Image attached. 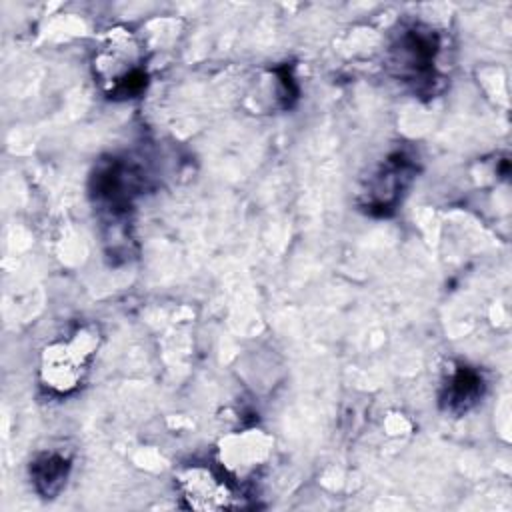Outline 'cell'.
<instances>
[{"mask_svg": "<svg viewBox=\"0 0 512 512\" xmlns=\"http://www.w3.org/2000/svg\"><path fill=\"white\" fill-rule=\"evenodd\" d=\"M30 478L34 488L44 496H56L68 478V460L60 454H42L30 464Z\"/></svg>", "mask_w": 512, "mask_h": 512, "instance_id": "8", "label": "cell"}, {"mask_svg": "<svg viewBox=\"0 0 512 512\" xmlns=\"http://www.w3.org/2000/svg\"><path fill=\"white\" fill-rule=\"evenodd\" d=\"M176 482L180 498L192 510H226L240 506L232 482L208 466H190Z\"/></svg>", "mask_w": 512, "mask_h": 512, "instance_id": "3", "label": "cell"}, {"mask_svg": "<svg viewBox=\"0 0 512 512\" xmlns=\"http://www.w3.org/2000/svg\"><path fill=\"white\" fill-rule=\"evenodd\" d=\"M436 52V34L422 26H410L400 32L392 46V66L398 70L400 78L418 82L434 76Z\"/></svg>", "mask_w": 512, "mask_h": 512, "instance_id": "4", "label": "cell"}, {"mask_svg": "<svg viewBox=\"0 0 512 512\" xmlns=\"http://www.w3.org/2000/svg\"><path fill=\"white\" fill-rule=\"evenodd\" d=\"M100 334L94 326H78L66 338L52 340L40 354V382L54 394L74 392L96 356Z\"/></svg>", "mask_w": 512, "mask_h": 512, "instance_id": "2", "label": "cell"}, {"mask_svg": "<svg viewBox=\"0 0 512 512\" xmlns=\"http://www.w3.org/2000/svg\"><path fill=\"white\" fill-rule=\"evenodd\" d=\"M482 388H484V382L476 370L458 366L448 374L442 402L450 412H456V414L466 412L482 396Z\"/></svg>", "mask_w": 512, "mask_h": 512, "instance_id": "7", "label": "cell"}, {"mask_svg": "<svg viewBox=\"0 0 512 512\" xmlns=\"http://www.w3.org/2000/svg\"><path fill=\"white\" fill-rule=\"evenodd\" d=\"M414 166L404 154H394L384 160V164L368 178L364 194V206L372 212L392 210L402 196V190L412 180Z\"/></svg>", "mask_w": 512, "mask_h": 512, "instance_id": "5", "label": "cell"}, {"mask_svg": "<svg viewBox=\"0 0 512 512\" xmlns=\"http://www.w3.org/2000/svg\"><path fill=\"white\" fill-rule=\"evenodd\" d=\"M92 70L98 86L110 98H132L146 84L144 50L126 28L106 30L92 56Z\"/></svg>", "mask_w": 512, "mask_h": 512, "instance_id": "1", "label": "cell"}, {"mask_svg": "<svg viewBox=\"0 0 512 512\" xmlns=\"http://www.w3.org/2000/svg\"><path fill=\"white\" fill-rule=\"evenodd\" d=\"M222 452H224V464L230 470H240V474H244L268 458L270 440L258 430H248L240 436L228 438L224 442Z\"/></svg>", "mask_w": 512, "mask_h": 512, "instance_id": "6", "label": "cell"}]
</instances>
